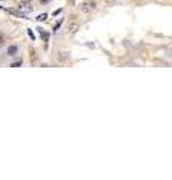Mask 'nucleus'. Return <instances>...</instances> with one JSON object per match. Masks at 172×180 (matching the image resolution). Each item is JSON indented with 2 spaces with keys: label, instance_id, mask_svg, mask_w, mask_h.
Listing matches in <instances>:
<instances>
[{
  "label": "nucleus",
  "instance_id": "nucleus-1",
  "mask_svg": "<svg viewBox=\"0 0 172 180\" xmlns=\"http://www.w3.org/2000/svg\"><path fill=\"white\" fill-rule=\"evenodd\" d=\"M20 53H21V45L20 44H11L3 50L5 57H17Z\"/></svg>",
  "mask_w": 172,
  "mask_h": 180
},
{
  "label": "nucleus",
  "instance_id": "nucleus-2",
  "mask_svg": "<svg viewBox=\"0 0 172 180\" xmlns=\"http://www.w3.org/2000/svg\"><path fill=\"white\" fill-rule=\"evenodd\" d=\"M94 9H96V2L94 0H87V2H84L81 5V11L85 12V14H88V12L94 11Z\"/></svg>",
  "mask_w": 172,
  "mask_h": 180
},
{
  "label": "nucleus",
  "instance_id": "nucleus-3",
  "mask_svg": "<svg viewBox=\"0 0 172 180\" xmlns=\"http://www.w3.org/2000/svg\"><path fill=\"white\" fill-rule=\"evenodd\" d=\"M18 11L23 12V14H30V12H33V6L30 5V2H21L18 6Z\"/></svg>",
  "mask_w": 172,
  "mask_h": 180
},
{
  "label": "nucleus",
  "instance_id": "nucleus-4",
  "mask_svg": "<svg viewBox=\"0 0 172 180\" xmlns=\"http://www.w3.org/2000/svg\"><path fill=\"white\" fill-rule=\"evenodd\" d=\"M79 30V24L78 23H69L68 24V33L69 35H75Z\"/></svg>",
  "mask_w": 172,
  "mask_h": 180
},
{
  "label": "nucleus",
  "instance_id": "nucleus-5",
  "mask_svg": "<svg viewBox=\"0 0 172 180\" xmlns=\"http://www.w3.org/2000/svg\"><path fill=\"white\" fill-rule=\"evenodd\" d=\"M57 59H59L60 62L68 60V59H69V53H68V51H60V53H59V56H57Z\"/></svg>",
  "mask_w": 172,
  "mask_h": 180
},
{
  "label": "nucleus",
  "instance_id": "nucleus-6",
  "mask_svg": "<svg viewBox=\"0 0 172 180\" xmlns=\"http://www.w3.org/2000/svg\"><path fill=\"white\" fill-rule=\"evenodd\" d=\"M5 44H6V36H5L2 32H0V48H3Z\"/></svg>",
  "mask_w": 172,
  "mask_h": 180
},
{
  "label": "nucleus",
  "instance_id": "nucleus-7",
  "mask_svg": "<svg viewBox=\"0 0 172 180\" xmlns=\"http://www.w3.org/2000/svg\"><path fill=\"white\" fill-rule=\"evenodd\" d=\"M23 65V62L21 60H17V62H12L11 63V68H18V66H21Z\"/></svg>",
  "mask_w": 172,
  "mask_h": 180
},
{
  "label": "nucleus",
  "instance_id": "nucleus-8",
  "mask_svg": "<svg viewBox=\"0 0 172 180\" xmlns=\"http://www.w3.org/2000/svg\"><path fill=\"white\" fill-rule=\"evenodd\" d=\"M47 17H48L47 14H41V15H37V17H36V21H45V20H47Z\"/></svg>",
  "mask_w": 172,
  "mask_h": 180
},
{
  "label": "nucleus",
  "instance_id": "nucleus-9",
  "mask_svg": "<svg viewBox=\"0 0 172 180\" xmlns=\"http://www.w3.org/2000/svg\"><path fill=\"white\" fill-rule=\"evenodd\" d=\"M29 36H30V38H32V39H35V35H33V33H32V30H29Z\"/></svg>",
  "mask_w": 172,
  "mask_h": 180
},
{
  "label": "nucleus",
  "instance_id": "nucleus-10",
  "mask_svg": "<svg viewBox=\"0 0 172 180\" xmlns=\"http://www.w3.org/2000/svg\"><path fill=\"white\" fill-rule=\"evenodd\" d=\"M51 0H41V3H44V5H47V3H49Z\"/></svg>",
  "mask_w": 172,
  "mask_h": 180
},
{
  "label": "nucleus",
  "instance_id": "nucleus-11",
  "mask_svg": "<svg viewBox=\"0 0 172 180\" xmlns=\"http://www.w3.org/2000/svg\"><path fill=\"white\" fill-rule=\"evenodd\" d=\"M20 2H30V3H32L33 0H20Z\"/></svg>",
  "mask_w": 172,
  "mask_h": 180
},
{
  "label": "nucleus",
  "instance_id": "nucleus-12",
  "mask_svg": "<svg viewBox=\"0 0 172 180\" xmlns=\"http://www.w3.org/2000/svg\"><path fill=\"white\" fill-rule=\"evenodd\" d=\"M0 2H6V0H0Z\"/></svg>",
  "mask_w": 172,
  "mask_h": 180
},
{
  "label": "nucleus",
  "instance_id": "nucleus-13",
  "mask_svg": "<svg viewBox=\"0 0 172 180\" xmlns=\"http://www.w3.org/2000/svg\"><path fill=\"white\" fill-rule=\"evenodd\" d=\"M106 2H111V0H106Z\"/></svg>",
  "mask_w": 172,
  "mask_h": 180
}]
</instances>
